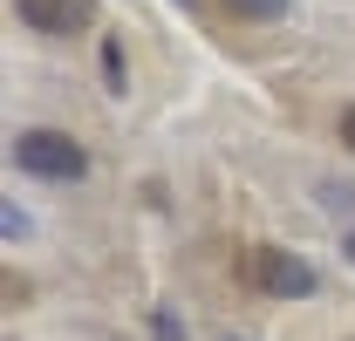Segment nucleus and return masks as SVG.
<instances>
[{"label": "nucleus", "mask_w": 355, "mask_h": 341, "mask_svg": "<svg viewBox=\"0 0 355 341\" xmlns=\"http://www.w3.org/2000/svg\"><path fill=\"white\" fill-rule=\"evenodd\" d=\"M150 328H157V341H184V321H178L171 307H157V314H150Z\"/></svg>", "instance_id": "nucleus-6"}, {"label": "nucleus", "mask_w": 355, "mask_h": 341, "mask_svg": "<svg viewBox=\"0 0 355 341\" xmlns=\"http://www.w3.org/2000/svg\"><path fill=\"white\" fill-rule=\"evenodd\" d=\"M103 82H110V96H123V42H103Z\"/></svg>", "instance_id": "nucleus-5"}, {"label": "nucleus", "mask_w": 355, "mask_h": 341, "mask_svg": "<svg viewBox=\"0 0 355 341\" xmlns=\"http://www.w3.org/2000/svg\"><path fill=\"white\" fill-rule=\"evenodd\" d=\"M14 14H21L35 35H83L89 21H96L89 0H14Z\"/></svg>", "instance_id": "nucleus-3"}, {"label": "nucleus", "mask_w": 355, "mask_h": 341, "mask_svg": "<svg viewBox=\"0 0 355 341\" xmlns=\"http://www.w3.org/2000/svg\"><path fill=\"white\" fill-rule=\"evenodd\" d=\"M342 253H349V259H355V225H349V232H342Z\"/></svg>", "instance_id": "nucleus-8"}, {"label": "nucleus", "mask_w": 355, "mask_h": 341, "mask_svg": "<svg viewBox=\"0 0 355 341\" xmlns=\"http://www.w3.org/2000/svg\"><path fill=\"white\" fill-rule=\"evenodd\" d=\"M335 130H342V143H349V150H355V103H349V110H342V123H335Z\"/></svg>", "instance_id": "nucleus-7"}, {"label": "nucleus", "mask_w": 355, "mask_h": 341, "mask_svg": "<svg viewBox=\"0 0 355 341\" xmlns=\"http://www.w3.org/2000/svg\"><path fill=\"white\" fill-rule=\"evenodd\" d=\"M14 170H28V177H42V184H76L89 170V150L69 130H21V137H14Z\"/></svg>", "instance_id": "nucleus-1"}, {"label": "nucleus", "mask_w": 355, "mask_h": 341, "mask_svg": "<svg viewBox=\"0 0 355 341\" xmlns=\"http://www.w3.org/2000/svg\"><path fill=\"white\" fill-rule=\"evenodd\" d=\"M239 273H246L253 294H273V300H308L314 294V266L301 253H280V246H246Z\"/></svg>", "instance_id": "nucleus-2"}, {"label": "nucleus", "mask_w": 355, "mask_h": 341, "mask_svg": "<svg viewBox=\"0 0 355 341\" xmlns=\"http://www.w3.org/2000/svg\"><path fill=\"white\" fill-rule=\"evenodd\" d=\"M287 7H294V0H225V14H232V21H280Z\"/></svg>", "instance_id": "nucleus-4"}]
</instances>
